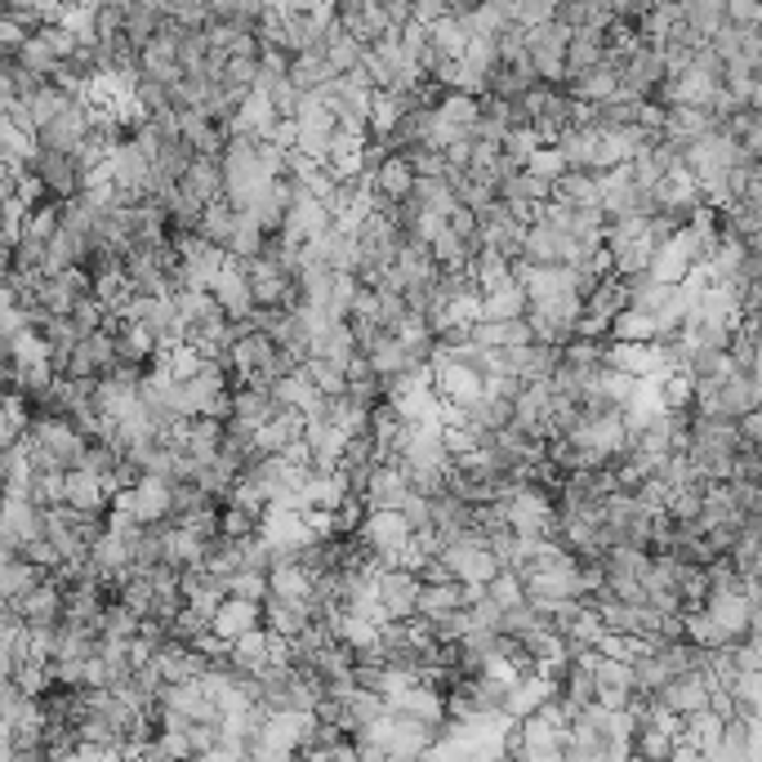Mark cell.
I'll return each mask as SVG.
<instances>
[{"label": "cell", "mask_w": 762, "mask_h": 762, "mask_svg": "<svg viewBox=\"0 0 762 762\" xmlns=\"http://www.w3.org/2000/svg\"><path fill=\"white\" fill-rule=\"evenodd\" d=\"M375 593L388 620H415V598H419V576L406 567H379L375 571Z\"/></svg>", "instance_id": "cell-1"}, {"label": "cell", "mask_w": 762, "mask_h": 762, "mask_svg": "<svg viewBox=\"0 0 762 762\" xmlns=\"http://www.w3.org/2000/svg\"><path fill=\"white\" fill-rule=\"evenodd\" d=\"M242 272H246V286H250V299H255V308H281V299L290 294V286H294V277L277 264V259H268V255H255V259H246L242 264Z\"/></svg>", "instance_id": "cell-2"}, {"label": "cell", "mask_w": 762, "mask_h": 762, "mask_svg": "<svg viewBox=\"0 0 762 762\" xmlns=\"http://www.w3.org/2000/svg\"><path fill=\"white\" fill-rule=\"evenodd\" d=\"M130 504H135L139 526H170L174 522V491H170V482H161L152 473H143L130 486Z\"/></svg>", "instance_id": "cell-3"}, {"label": "cell", "mask_w": 762, "mask_h": 762, "mask_svg": "<svg viewBox=\"0 0 762 762\" xmlns=\"http://www.w3.org/2000/svg\"><path fill=\"white\" fill-rule=\"evenodd\" d=\"M210 294H214V303L224 308L228 321H246V316L255 312V299H250V286H246V272H242L237 259H228L219 272H214Z\"/></svg>", "instance_id": "cell-4"}, {"label": "cell", "mask_w": 762, "mask_h": 762, "mask_svg": "<svg viewBox=\"0 0 762 762\" xmlns=\"http://www.w3.org/2000/svg\"><path fill=\"white\" fill-rule=\"evenodd\" d=\"M348 495H353V482H348L344 469H335V473H308V482L299 486V508H325V513H335Z\"/></svg>", "instance_id": "cell-5"}, {"label": "cell", "mask_w": 762, "mask_h": 762, "mask_svg": "<svg viewBox=\"0 0 762 762\" xmlns=\"http://www.w3.org/2000/svg\"><path fill=\"white\" fill-rule=\"evenodd\" d=\"M687 268H691V246H687V228H678L669 242H661L656 250H651V264H646V272L656 277V281H665V286H678L683 277H687Z\"/></svg>", "instance_id": "cell-6"}, {"label": "cell", "mask_w": 762, "mask_h": 762, "mask_svg": "<svg viewBox=\"0 0 762 762\" xmlns=\"http://www.w3.org/2000/svg\"><path fill=\"white\" fill-rule=\"evenodd\" d=\"M312 615H316L312 602H286V598H277V593H268V598L259 602V624H264L268 633H277V637H294Z\"/></svg>", "instance_id": "cell-7"}, {"label": "cell", "mask_w": 762, "mask_h": 762, "mask_svg": "<svg viewBox=\"0 0 762 762\" xmlns=\"http://www.w3.org/2000/svg\"><path fill=\"white\" fill-rule=\"evenodd\" d=\"M63 504L81 508V513H103L107 508V486L98 473L89 469H67L63 473Z\"/></svg>", "instance_id": "cell-8"}, {"label": "cell", "mask_w": 762, "mask_h": 762, "mask_svg": "<svg viewBox=\"0 0 762 762\" xmlns=\"http://www.w3.org/2000/svg\"><path fill=\"white\" fill-rule=\"evenodd\" d=\"M259 624V602H246V598H224L219 607H214V620H210V633H219L224 642H233L237 633L255 629Z\"/></svg>", "instance_id": "cell-9"}, {"label": "cell", "mask_w": 762, "mask_h": 762, "mask_svg": "<svg viewBox=\"0 0 762 762\" xmlns=\"http://www.w3.org/2000/svg\"><path fill=\"white\" fill-rule=\"evenodd\" d=\"M517 264H562V233L544 228L539 219H535V224H526Z\"/></svg>", "instance_id": "cell-10"}, {"label": "cell", "mask_w": 762, "mask_h": 762, "mask_svg": "<svg viewBox=\"0 0 762 762\" xmlns=\"http://www.w3.org/2000/svg\"><path fill=\"white\" fill-rule=\"evenodd\" d=\"M201 544L205 539H196L192 530H183V526H161V558L174 567V571H183V567H201Z\"/></svg>", "instance_id": "cell-11"}, {"label": "cell", "mask_w": 762, "mask_h": 762, "mask_svg": "<svg viewBox=\"0 0 762 762\" xmlns=\"http://www.w3.org/2000/svg\"><path fill=\"white\" fill-rule=\"evenodd\" d=\"M233 224H237V210H233L224 196L205 201V205H201V214H196V233H201L210 246H228Z\"/></svg>", "instance_id": "cell-12"}, {"label": "cell", "mask_w": 762, "mask_h": 762, "mask_svg": "<svg viewBox=\"0 0 762 762\" xmlns=\"http://www.w3.org/2000/svg\"><path fill=\"white\" fill-rule=\"evenodd\" d=\"M661 331H656V316L651 312H637V308H620L615 316H611V325H607V340H620V344H646V340H656Z\"/></svg>", "instance_id": "cell-13"}, {"label": "cell", "mask_w": 762, "mask_h": 762, "mask_svg": "<svg viewBox=\"0 0 762 762\" xmlns=\"http://www.w3.org/2000/svg\"><path fill=\"white\" fill-rule=\"evenodd\" d=\"M522 312H526V290H522L517 277H508V281L482 290V316H491V321H508V316H522Z\"/></svg>", "instance_id": "cell-14"}, {"label": "cell", "mask_w": 762, "mask_h": 762, "mask_svg": "<svg viewBox=\"0 0 762 762\" xmlns=\"http://www.w3.org/2000/svg\"><path fill=\"white\" fill-rule=\"evenodd\" d=\"M722 687L740 718H762V669H736Z\"/></svg>", "instance_id": "cell-15"}, {"label": "cell", "mask_w": 762, "mask_h": 762, "mask_svg": "<svg viewBox=\"0 0 762 762\" xmlns=\"http://www.w3.org/2000/svg\"><path fill=\"white\" fill-rule=\"evenodd\" d=\"M268 593L286 598V602H308L312 598V576L299 562H277V567H268Z\"/></svg>", "instance_id": "cell-16"}, {"label": "cell", "mask_w": 762, "mask_h": 762, "mask_svg": "<svg viewBox=\"0 0 762 762\" xmlns=\"http://www.w3.org/2000/svg\"><path fill=\"white\" fill-rule=\"evenodd\" d=\"M201 567H205L210 576H233V571L242 567V544H237L233 535H219V530H214V535L201 544Z\"/></svg>", "instance_id": "cell-17"}, {"label": "cell", "mask_w": 762, "mask_h": 762, "mask_svg": "<svg viewBox=\"0 0 762 762\" xmlns=\"http://www.w3.org/2000/svg\"><path fill=\"white\" fill-rule=\"evenodd\" d=\"M406 201L415 205V210H428V214H447L451 205H455V192H451V183L438 174V179H410V192H406Z\"/></svg>", "instance_id": "cell-18"}, {"label": "cell", "mask_w": 762, "mask_h": 762, "mask_svg": "<svg viewBox=\"0 0 762 762\" xmlns=\"http://www.w3.org/2000/svg\"><path fill=\"white\" fill-rule=\"evenodd\" d=\"M264 246H268V237H264V228L250 219V210H237V224H233V237H228V259H237V264H246V259H255V255H264Z\"/></svg>", "instance_id": "cell-19"}, {"label": "cell", "mask_w": 762, "mask_h": 762, "mask_svg": "<svg viewBox=\"0 0 762 762\" xmlns=\"http://www.w3.org/2000/svg\"><path fill=\"white\" fill-rule=\"evenodd\" d=\"M371 179H375V192H379V196L401 201V196L410 192V179H415V174H410V165H406V157H401V152H388V157L375 165V174H371Z\"/></svg>", "instance_id": "cell-20"}, {"label": "cell", "mask_w": 762, "mask_h": 762, "mask_svg": "<svg viewBox=\"0 0 762 762\" xmlns=\"http://www.w3.org/2000/svg\"><path fill=\"white\" fill-rule=\"evenodd\" d=\"M554 201L567 205H598V174L593 170H562L554 179Z\"/></svg>", "instance_id": "cell-21"}, {"label": "cell", "mask_w": 762, "mask_h": 762, "mask_svg": "<svg viewBox=\"0 0 762 762\" xmlns=\"http://www.w3.org/2000/svg\"><path fill=\"white\" fill-rule=\"evenodd\" d=\"M299 371L308 375V384H312L321 397L344 393V366H335V362H325V357H303Z\"/></svg>", "instance_id": "cell-22"}, {"label": "cell", "mask_w": 762, "mask_h": 762, "mask_svg": "<svg viewBox=\"0 0 762 762\" xmlns=\"http://www.w3.org/2000/svg\"><path fill=\"white\" fill-rule=\"evenodd\" d=\"M428 255H432V264H438V268H469V246L447 224L438 228V237L428 242Z\"/></svg>", "instance_id": "cell-23"}, {"label": "cell", "mask_w": 762, "mask_h": 762, "mask_svg": "<svg viewBox=\"0 0 762 762\" xmlns=\"http://www.w3.org/2000/svg\"><path fill=\"white\" fill-rule=\"evenodd\" d=\"M325 264H331L335 272H353L357 268V242H353V233H344V228L331 224V233H325Z\"/></svg>", "instance_id": "cell-24"}, {"label": "cell", "mask_w": 762, "mask_h": 762, "mask_svg": "<svg viewBox=\"0 0 762 762\" xmlns=\"http://www.w3.org/2000/svg\"><path fill=\"white\" fill-rule=\"evenodd\" d=\"M224 584H228L233 598H246V602H264L268 598V576L250 571V567H237L233 576H224Z\"/></svg>", "instance_id": "cell-25"}, {"label": "cell", "mask_w": 762, "mask_h": 762, "mask_svg": "<svg viewBox=\"0 0 762 762\" xmlns=\"http://www.w3.org/2000/svg\"><path fill=\"white\" fill-rule=\"evenodd\" d=\"M522 170H530V174H539V179H558L562 170H567V161H562V152L554 148V143H539V148H530V157L522 161Z\"/></svg>", "instance_id": "cell-26"}, {"label": "cell", "mask_w": 762, "mask_h": 762, "mask_svg": "<svg viewBox=\"0 0 762 762\" xmlns=\"http://www.w3.org/2000/svg\"><path fill=\"white\" fill-rule=\"evenodd\" d=\"M255 530H259V517L255 513H246L237 504H219V535L242 539V535H255Z\"/></svg>", "instance_id": "cell-27"}, {"label": "cell", "mask_w": 762, "mask_h": 762, "mask_svg": "<svg viewBox=\"0 0 762 762\" xmlns=\"http://www.w3.org/2000/svg\"><path fill=\"white\" fill-rule=\"evenodd\" d=\"M67 316H72V325H76L81 335H89V331H98V325H103L107 312H103V303H98L94 294H81V299L67 308Z\"/></svg>", "instance_id": "cell-28"}, {"label": "cell", "mask_w": 762, "mask_h": 762, "mask_svg": "<svg viewBox=\"0 0 762 762\" xmlns=\"http://www.w3.org/2000/svg\"><path fill=\"white\" fill-rule=\"evenodd\" d=\"M731 14H736L740 23H753V0H731Z\"/></svg>", "instance_id": "cell-29"}]
</instances>
